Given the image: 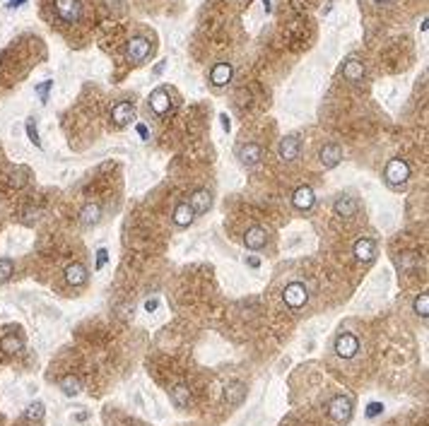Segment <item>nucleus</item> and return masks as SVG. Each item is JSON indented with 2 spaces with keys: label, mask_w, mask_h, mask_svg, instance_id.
I'll list each match as a JSON object with an SVG mask.
<instances>
[{
  "label": "nucleus",
  "mask_w": 429,
  "mask_h": 426,
  "mask_svg": "<svg viewBox=\"0 0 429 426\" xmlns=\"http://www.w3.org/2000/svg\"><path fill=\"white\" fill-rule=\"evenodd\" d=\"M386 183L393 188H400L407 183V178H410V166H407L405 159H400V157H393L388 164H386Z\"/></svg>",
  "instance_id": "1"
},
{
  "label": "nucleus",
  "mask_w": 429,
  "mask_h": 426,
  "mask_svg": "<svg viewBox=\"0 0 429 426\" xmlns=\"http://www.w3.org/2000/svg\"><path fill=\"white\" fill-rule=\"evenodd\" d=\"M152 53V44H150V39H145V36H133L128 46H126V55H128V60L133 63H145L147 58Z\"/></svg>",
  "instance_id": "2"
},
{
  "label": "nucleus",
  "mask_w": 429,
  "mask_h": 426,
  "mask_svg": "<svg viewBox=\"0 0 429 426\" xmlns=\"http://www.w3.org/2000/svg\"><path fill=\"white\" fill-rule=\"evenodd\" d=\"M282 299H285V304L292 311H297V308H301V306H307V301H309V289L304 287L301 282H289L285 287V292H282Z\"/></svg>",
  "instance_id": "3"
},
{
  "label": "nucleus",
  "mask_w": 429,
  "mask_h": 426,
  "mask_svg": "<svg viewBox=\"0 0 429 426\" xmlns=\"http://www.w3.org/2000/svg\"><path fill=\"white\" fill-rule=\"evenodd\" d=\"M328 414H330L333 421L345 424V421L352 416V400H350V397H345V395L333 397V402H330V407H328Z\"/></svg>",
  "instance_id": "4"
},
{
  "label": "nucleus",
  "mask_w": 429,
  "mask_h": 426,
  "mask_svg": "<svg viewBox=\"0 0 429 426\" xmlns=\"http://www.w3.org/2000/svg\"><path fill=\"white\" fill-rule=\"evenodd\" d=\"M55 15L63 22L73 24L82 17V5H80V0H55Z\"/></svg>",
  "instance_id": "5"
},
{
  "label": "nucleus",
  "mask_w": 429,
  "mask_h": 426,
  "mask_svg": "<svg viewBox=\"0 0 429 426\" xmlns=\"http://www.w3.org/2000/svg\"><path fill=\"white\" fill-rule=\"evenodd\" d=\"M357 351H359V339H357V335H352V332L338 335V339H335V354H338V357L352 359Z\"/></svg>",
  "instance_id": "6"
},
{
  "label": "nucleus",
  "mask_w": 429,
  "mask_h": 426,
  "mask_svg": "<svg viewBox=\"0 0 429 426\" xmlns=\"http://www.w3.org/2000/svg\"><path fill=\"white\" fill-rule=\"evenodd\" d=\"M277 154L282 162H294L299 154H301V140L294 137V135H287L280 140V147H277Z\"/></svg>",
  "instance_id": "7"
},
{
  "label": "nucleus",
  "mask_w": 429,
  "mask_h": 426,
  "mask_svg": "<svg viewBox=\"0 0 429 426\" xmlns=\"http://www.w3.org/2000/svg\"><path fill=\"white\" fill-rule=\"evenodd\" d=\"M314 202H316V195H314V188L311 186H299L294 190V195H292V205L299 212H309L314 207Z\"/></svg>",
  "instance_id": "8"
},
{
  "label": "nucleus",
  "mask_w": 429,
  "mask_h": 426,
  "mask_svg": "<svg viewBox=\"0 0 429 426\" xmlns=\"http://www.w3.org/2000/svg\"><path fill=\"white\" fill-rule=\"evenodd\" d=\"M150 109H152L154 116H164V113H169V109H171V99H169V92H166V89L159 87L150 94Z\"/></svg>",
  "instance_id": "9"
},
{
  "label": "nucleus",
  "mask_w": 429,
  "mask_h": 426,
  "mask_svg": "<svg viewBox=\"0 0 429 426\" xmlns=\"http://www.w3.org/2000/svg\"><path fill=\"white\" fill-rule=\"evenodd\" d=\"M265 243H268V231L263 227H251L243 234V246L249 251H261V248H265Z\"/></svg>",
  "instance_id": "10"
},
{
  "label": "nucleus",
  "mask_w": 429,
  "mask_h": 426,
  "mask_svg": "<svg viewBox=\"0 0 429 426\" xmlns=\"http://www.w3.org/2000/svg\"><path fill=\"white\" fill-rule=\"evenodd\" d=\"M111 118H113V123H116L118 128H123V125H128V123L135 118V106H133L131 101H118V104L113 106V111H111Z\"/></svg>",
  "instance_id": "11"
},
{
  "label": "nucleus",
  "mask_w": 429,
  "mask_h": 426,
  "mask_svg": "<svg viewBox=\"0 0 429 426\" xmlns=\"http://www.w3.org/2000/svg\"><path fill=\"white\" fill-rule=\"evenodd\" d=\"M319 162L326 169H333V166H338L342 162V150H340V145H323L321 147V152H319Z\"/></svg>",
  "instance_id": "12"
},
{
  "label": "nucleus",
  "mask_w": 429,
  "mask_h": 426,
  "mask_svg": "<svg viewBox=\"0 0 429 426\" xmlns=\"http://www.w3.org/2000/svg\"><path fill=\"white\" fill-rule=\"evenodd\" d=\"M236 157H239V162H241L243 166H253V164H258V162H261V157H263V150H261V145H256V142H249V145H241V147H239Z\"/></svg>",
  "instance_id": "13"
},
{
  "label": "nucleus",
  "mask_w": 429,
  "mask_h": 426,
  "mask_svg": "<svg viewBox=\"0 0 429 426\" xmlns=\"http://www.w3.org/2000/svg\"><path fill=\"white\" fill-rule=\"evenodd\" d=\"M231 75H234V70L229 63H217L210 70V82H212V87H227L231 82Z\"/></svg>",
  "instance_id": "14"
},
{
  "label": "nucleus",
  "mask_w": 429,
  "mask_h": 426,
  "mask_svg": "<svg viewBox=\"0 0 429 426\" xmlns=\"http://www.w3.org/2000/svg\"><path fill=\"white\" fill-rule=\"evenodd\" d=\"M333 209H335V215H338V217L350 219V217H354V215H357L359 202H357L354 197H350V195H342V197H338V200H335Z\"/></svg>",
  "instance_id": "15"
},
{
  "label": "nucleus",
  "mask_w": 429,
  "mask_h": 426,
  "mask_svg": "<svg viewBox=\"0 0 429 426\" xmlns=\"http://www.w3.org/2000/svg\"><path fill=\"white\" fill-rule=\"evenodd\" d=\"M342 77H345L347 82H362V80H364L362 60H357V58H347V60H345V65H342Z\"/></svg>",
  "instance_id": "16"
},
{
  "label": "nucleus",
  "mask_w": 429,
  "mask_h": 426,
  "mask_svg": "<svg viewBox=\"0 0 429 426\" xmlns=\"http://www.w3.org/2000/svg\"><path fill=\"white\" fill-rule=\"evenodd\" d=\"M66 282L70 284V287H82V284L87 282V267L80 265V262L68 265L66 267Z\"/></svg>",
  "instance_id": "17"
},
{
  "label": "nucleus",
  "mask_w": 429,
  "mask_h": 426,
  "mask_svg": "<svg viewBox=\"0 0 429 426\" xmlns=\"http://www.w3.org/2000/svg\"><path fill=\"white\" fill-rule=\"evenodd\" d=\"M210 205H212V195H210V190H205V188H200V190H196V193L191 195V207H193L196 215H205L210 209Z\"/></svg>",
  "instance_id": "18"
},
{
  "label": "nucleus",
  "mask_w": 429,
  "mask_h": 426,
  "mask_svg": "<svg viewBox=\"0 0 429 426\" xmlns=\"http://www.w3.org/2000/svg\"><path fill=\"white\" fill-rule=\"evenodd\" d=\"M352 253H354V258L359 262H372L374 260V241L372 239H359L357 243H354V248H352Z\"/></svg>",
  "instance_id": "19"
},
{
  "label": "nucleus",
  "mask_w": 429,
  "mask_h": 426,
  "mask_svg": "<svg viewBox=\"0 0 429 426\" xmlns=\"http://www.w3.org/2000/svg\"><path fill=\"white\" fill-rule=\"evenodd\" d=\"M193 219H196V212H193V207H191L188 202L176 205V209H174V224H176V227L186 229V227L193 224Z\"/></svg>",
  "instance_id": "20"
},
{
  "label": "nucleus",
  "mask_w": 429,
  "mask_h": 426,
  "mask_svg": "<svg viewBox=\"0 0 429 426\" xmlns=\"http://www.w3.org/2000/svg\"><path fill=\"white\" fill-rule=\"evenodd\" d=\"M101 219V207L99 205H85L82 207V212H80V224L85 227V229H89V227H94V224H99Z\"/></svg>",
  "instance_id": "21"
},
{
  "label": "nucleus",
  "mask_w": 429,
  "mask_h": 426,
  "mask_svg": "<svg viewBox=\"0 0 429 426\" xmlns=\"http://www.w3.org/2000/svg\"><path fill=\"white\" fill-rule=\"evenodd\" d=\"M169 395H171V400H174L176 407H188V402H191V393H188L186 385H174Z\"/></svg>",
  "instance_id": "22"
},
{
  "label": "nucleus",
  "mask_w": 429,
  "mask_h": 426,
  "mask_svg": "<svg viewBox=\"0 0 429 426\" xmlns=\"http://www.w3.org/2000/svg\"><path fill=\"white\" fill-rule=\"evenodd\" d=\"M243 393H246V388H243L241 383H231L229 388H227V402H231V404H239L243 400Z\"/></svg>",
  "instance_id": "23"
},
{
  "label": "nucleus",
  "mask_w": 429,
  "mask_h": 426,
  "mask_svg": "<svg viewBox=\"0 0 429 426\" xmlns=\"http://www.w3.org/2000/svg\"><path fill=\"white\" fill-rule=\"evenodd\" d=\"M29 181V171L24 169V166H20V169H15L10 174V178H8V183H10L12 188H22L24 183Z\"/></svg>",
  "instance_id": "24"
},
{
  "label": "nucleus",
  "mask_w": 429,
  "mask_h": 426,
  "mask_svg": "<svg viewBox=\"0 0 429 426\" xmlns=\"http://www.w3.org/2000/svg\"><path fill=\"white\" fill-rule=\"evenodd\" d=\"M415 313H417L422 320H427L429 316V294H419L415 299Z\"/></svg>",
  "instance_id": "25"
},
{
  "label": "nucleus",
  "mask_w": 429,
  "mask_h": 426,
  "mask_svg": "<svg viewBox=\"0 0 429 426\" xmlns=\"http://www.w3.org/2000/svg\"><path fill=\"white\" fill-rule=\"evenodd\" d=\"M24 347L22 337H17V335H5L3 337V349L5 351H20Z\"/></svg>",
  "instance_id": "26"
},
{
  "label": "nucleus",
  "mask_w": 429,
  "mask_h": 426,
  "mask_svg": "<svg viewBox=\"0 0 429 426\" xmlns=\"http://www.w3.org/2000/svg\"><path fill=\"white\" fill-rule=\"evenodd\" d=\"M12 272H15V262L10 258H0V284L8 282L12 277Z\"/></svg>",
  "instance_id": "27"
},
{
  "label": "nucleus",
  "mask_w": 429,
  "mask_h": 426,
  "mask_svg": "<svg viewBox=\"0 0 429 426\" xmlns=\"http://www.w3.org/2000/svg\"><path fill=\"white\" fill-rule=\"evenodd\" d=\"M24 416H27L29 421H39V419L44 416V404H41V402H34V404H29V409L24 412Z\"/></svg>",
  "instance_id": "28"
},
{
  "label": "nucleus",
  "mask_w": 429,
  "mask_h": 426,
  "mask_svg": "<svg viewBox=\"0 0 429 426\" xmlns=\"http://www.w3.org/2000/svg\"><path fill=\"white\" fill-rule=\"evenodd\" d=\"M27 137L32 140L34 147H41V140H39V130H36V123H34V118H27Z\"/></svg>",
  "instance_id": "29"
},
{
  "label": "nucleus",
  "mask_w": 429,
  "mask_h": 426,
  "mask_svg": "<svg viewBox=\"0 0 429 426\" xmlns=\"http://www.w3.org/2000/svg\"><path fill=\"white\" fill-rule=\"evenodd\" d=\"M63 393H66V395H77V393H80V381L73 378V376H68L66 381H63Z\"/></svg>",
  "instance_id": "30"
},
{
  "label": "nucleus",
  "mask_w": 429,
  "mask_h": 426,
  "mask_svg": "<svg viewBox=\"0 0 429 426\" xmlns=\"http://www.w3.org/2000/svg\"><path fill=\"white\" fill-rule=\"evenodd\" d=\"M51 87H53V80H46L44 85H36V94L41 97V101H48V92H51Z\"/></svg>",
  "instance_id": "31"
},
{
  "label": "nucleus",
  "mask_w": 429,
  "mask_h": 426,
  "mask_svg": "<svg viewBox=\"0 0 429 426\" xmlns=\"http://www.w3.org/2000/svg\"><path fill=\"white\" fill-rule=\"evenodd\" d=\"M22 222L24 224H29V227H32V224H36V222H39V209H24V217H22Z\"/></svg>",
  "instance_id": "32"
},
{
  "label": "nucleus",
  "mask_w": 429,
  "mask_h": 426,
  "mask_svg": "<svg viewBox=\"0 0 429 426\" xmlns=\"http://www.w3.org/2000/svg\"><path fill=\"white\" fill-rule=\"evenodd\" d=\"M104 262H106V248H99V251H97V265H94V270H101Z\"/></svg>",
  "instance_id": "33"
},
{
  "label": "nucleus",
  "mask_w": 429,
  "mask_h": 426,
  "mask_svg": "<svg viewBox=\"0 0 429 426\" xmlns=\"http://www.w3.org/2000/svg\"><path fill=\"white\" fill-rule=\"evenodd\" d=\"M379 412H384V404L372 402V404H369V409H366V416H376Z\"/></svg>",
  "instance_id": "34"
},
{
  "label": "nucleus",
  "mask_w": 429,
  "mask_h": 426,
  "mask_svg": "<svg viewBox=\"0 0 429 426\" xmlns=\"http://www.w3.org/2000/svg\"><path fill=\"white\" fill-rule=\"evenodd\" d=\"M138 135H140L143 140H150V130H147V125H143V123H138Z\"/></svg>",
  "instance_id": "35"
},
{
  "label": "nucleus",
  "mask_w": 429,
  "mask_h": 426,
  "mask_svg": "<svg viewBox=\"0 0 429 426\" xmlns=\"http://www.w3.org/2000/svg\"><path fill=\"white\" fill-rule=\"evenodd\" d=\"M121 3H123V0H106L109 10H113V12H121Z\"/></svg>",
  "instance_id": "36"
},
{
  "label": "nucleus",
  "mask_w": 429,
  "mask_h": 426,
  "mask_svg": "<svg viewBox=\"0 0 429 426\" xmlns=\"http://www.w3.org/2000/svg\"><path fill=\"white\" fill-rule=\"evenodd\" d=\"M220 118H222V128H224V130L229 132V128H231V120H229V116H227V113H222Z\"/></svg>",
  "instance_id": "37"
},
{
  "label": "nucleus",
  "mask_w": 429,
  "mask_h": 426,
  "mask_svg": "<svg viewBox=\"0 0 429 426\" xmlns=\"http://www.w3.org/2000/svg\"><path fill=\"white\" fill-rule=\"evenodd\" d=\"M246 265L253 267V270H258V267H261V260H258V258H246Z\"/></svg>",
  "instance_id": "38"
},
{
  "label": "nucleus",
  "mask_w": 429,
  "mask_h": 426,
  "mask_svg": "<svg viewBox=\"0 0 429 426\" xmlns=\"http://www.w3.org/2000/svg\"><path fill=\"white\" fill-rule=\"evenodd\" d=\"M24 5V0H10V3H8V8H10V10H15V8H22Z\"/></svg>",
  "instance_id": "39"
},
{
  "label": "nucleus",
  "mask_w": 429,
  "mask_h": 426,
  "mask_svg": "<svg viewBox=\"0 0 429 426\" xmlns=\"http://www.w3.org/2000/svg\"><path fill=\"white\" fill-rule=\"evenodd\" d=\"M157 304H159V301H157V299H152V301H147V304H145V308H147V311H154V308H157Z\"/></svg>",
  "instance_id": "40"
},
{
  "label": "nucleus",
  "mask_w": 429,
  "mask_h": 426,
  "mask_svg": "<svg viewBox=\"0 0 429 426\" xmlns=\"http://www.w3.org/2000/svg\"><path fill=\"white\" fill-rule=\"evenodd\" d=\"M263 8H265V12H270V0H263Z\"/></svg>",
  "instance_id": "41"
},
{
  "label": "nucleus",
  "mask_w": 429,
  "mask_h": 426,
  "mask_svg": "<svg viewBox=\"0 0 429 426\" xmlns=\"http://www.w3.org/2000/svg\"><path fill=\"white\" fill-rule=\"evenodd\" d=\"M374 3H391V0H374Z\"/></svg>",
  "instance_id": "42"
},
{
  "label": "nucleus",
  "mask_w": 429,
  "mask_h": 426,
  "mask_svg": "<svg viewBox=\"0 0 429 426\" xmlns=\"http://www.w3.org/2000/svg\"><path fill=\"white\" fill-rule=\"evenodd\" d=\"M241 3H249V0H241Z\"/></svg>",
  "instance_id": "43"
}]
</instances>
